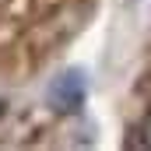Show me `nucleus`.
Here are the masks:
<instances>
[{
    "instance_id": "f257e3e1",
    "label": "nucleus",
    "mask_w": 151,
    "mask_h": 151,
    "mask_svg": "<svg viewBox=\"0 0 151 151\" xmlns=\"http://www.w3.org/2000/svg\"><path fill=\"white\" fill-rule=\"evenodd\" d=\"M88 99V77L84 70H63L46 84V102L56 109V113H74L84 106Z\"/></svg>"
}]
</instances>
